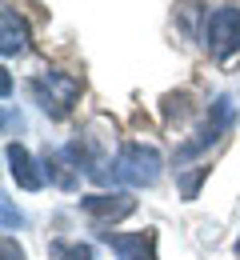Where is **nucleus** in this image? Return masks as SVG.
I'll list each match as a JSON object with an SVG mask.
<instances>
[{
	"label": "nucleus",
	"instance_id": "obj_1",
	"mask_svg": "<svg viewBox=\"0 0 240 260\" xmlns=\"http://www.w3.org/2000/svg\"><path fill=\"white\" fill-rule=\"evenodd\" d=\"M156 180H160V152L144 144H124L100 176V184H132V188H152Z\"/></svg>",
	"mask_w": 240,
	"mask_h": 260
},
{
	"label": "nucleus",
	"instance_id": "obj_2",
	"mask_svg": "<svg viewBox=\"0 0 240 260\" xmlns=\"http://www.w3.org/2000/svg\"><path fill=\"white\" fill-rule=\"evenodd\" d=\"M28 92L32 100L40 104V112L44 116H52V120H64L72 112V104L80 96V80L72 76V72H56V68H48V72H40L28 80Z\"/></svg>",
	"mask_w": 240,
	"mask_h": 260
},
{
	"label": "nucleus",
	"instance_id": "obj_3",
	"mask_svg": "<svg viewBox=\"0 0 240 260\" xmlns=\"http://www.w3.org/2000/svg\"><path fill=\"white\" fill-rule=\"evenodd\" d=\"M232 116H236V108H232V96H216L212 104H208V120H204V128L196 132L192 140H184L180 148H176V164H184V160H192V156H200V152H208L224 132L232 128Z\"/></svg>",
	"mask_w": 240,
	"mask_h": 260
},
{
	"label": "nucleus",
	"instance_id": "obj_4",
	"mask_svg": "<svg viewBox=\"0 0 240 260\" xmlns=\"http://www.w3.org/2000/svg\"><path fill=\"white\" fill-rule=\"evenodd\" d=\"M204 48L216 60H228L240 52V8L236 4H220L204 24Z\"/></svg>",
	"mask_w": 240,
	"mask_h": 260
},
{
	"label": "nucleus",
	"instance_id": "obj_5",
	"mask_svg": "<svg viewBox=\"0 0 240 260\" xmlns=\"http://www.w3.org/2000/svg\"><path fill=\"white\" fill-rule=\"evenodd\" d=\"M120 260H156V232H100Z\"/></svg>",
	"mask_w": 240,
	"mask_h": 260
},
{
	"label": "nucleus",
	"instance_id": "obj_6",
	"mask_svg": "<svg viewBox=\"0 0 240 260\" xmlns=\"http://www.w3.org/2000/svg\"><path fill=\"white\" fill-rule=\"evenodd\" d=\"M80 208L96 220H124V216L136 212V200L128 192H96V196H84Z\"/></svg>",
	"mask_w": 240,
	"mask_h": 260
},
{
	"label": "nucleus",
	"instance_id": "obj_7",
	"mask_svg": "<svg viewBox=\"0 0 240 260\" xmlns=\"http://www.w3.org/2000/svg\"><path fill=\"white\" fill-rule=\"evenodd\" d=\"M4 156H8V176H12L24 192H36V188L44 184V172L36 168V160L28 156V148H24V144H16V140H12V144L4 148Z\"/></svg>",
	"mask_w": 240,
	"mask_h": 260
},
{
	"label": "nucleus",
	"instance_id": "obj_8",
	"mask_svg": "<svg viewBox=\"0 0 240 260\" xmlns=\"http://www.w3.org/2000/svg\"><path fill=\"white\" fill-rule=\"evenodd\" d=\"M0 52L4 56H24L28 52V24L16 8L0 12Z\"/></svg>",
	"mask_w": 240,
	"mask_h": 260
},
{
	"label": "nucleus",
	"instance_id": "obj_9",
	"mask_svg": "<svg viewBox=\"0 0 240 260\" xmlns=\"http://www.w3.org/2000/svg\"><path fill=\"white\" fill-rule=\"evenodd\" d=\"M48 256H52V260H92V248H88V244H80V240H76V244L52 240V244H48Z\"/></svg>",
	"mask_w": 240,
	"mask_h": 260
},
{
	"label": "nucleus",
	"instance_id": "obj_10",
	"mask_svg": "<svg viewBox=\"0 0 240 260\" xmlns=\"http://www.w3.org/2000/svg\"><path fill=\"white\" fill-rule=\"evenodd\" d=\"M208 176V168H196V172H180V192L184 200H196V188H200V180Z\"/></svg>",
	"mask_w": 240,
	"mask_h": 260
},
{
	"label": "nucleus",
	"instance_id": "obj_11",
	"mask_svg": "<svg viewBox=\"0 0 240 260\" xmlns=\"http://www.w3.org/2000/svg\"><path fill=\"white\" fill-rule=\"evenodd\" d=\"M0 208H4V232H12V228H20L24 224V216L12 208V200H0Z\"/></svg>",
	"mask_w": 240,
	"mask_h": 260
},
{
	"label": "nucleus",
	"instance_id": "obj_12",
	"mask_svg": "<svg viewBox=\"0 0 240 260\" xmlns=\"http://www.w3.org/2000/svg\"><path fill=\"white\" fill-rule=\"evenodd\" d=\"M4 260H24V256H20V248L12 244V236H4Z\"/></svg>",
	"mask_w": 240,
	"mask_h": 260
},
{
	"label": "nucleus",
	"instance_id": "obj_13",
	"mask_svg": "<svg viewBox=\"0 0 240 260\" xmlns=\"http://www.w3.org/2000/svg\"><path fill=\"white\" fill-rule=\"evenodd\" d=\"M236 252H240V240H236Z\"/></svg>",
	"mask_w": 240,
	"mask_h": 260
}]
</instances>
